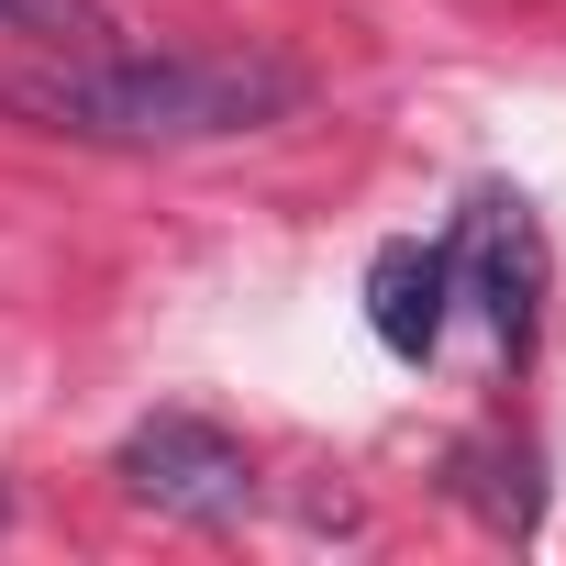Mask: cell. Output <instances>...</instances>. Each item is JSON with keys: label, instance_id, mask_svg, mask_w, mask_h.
<instances>
[{"label": "cell", "instance_id": "6da1fadb", "mask_svg": "<svg viewBox=\"0 0 566 566\" xmlns=\"http://www.w3.org/2000/svg\"><path fill=\"white\" fill-rule=\"evenodd\" d=\"M312 78L277 56H189V45H78L45 67L0 78V112L56 134V145H123V156H178V145H233L301 123Z\"/></svg>", "mask_w": 566, "mask_h": 566}, {"label": "cell", "instance_id": "7a4b0ae2", "mask_svg": "<svg viewBox=\"0 0 566 566\" xmlns=\"http://www.w3.org/2000/svg\"><path fill=\"white\" fill-rule=\"evenodd\" d=\"M112 478H123V500L156 511V522H233V511L255 500V455H244L222 422H200V411H145V422L112 444Z\"/></svg>", "mask_w": 566, "mask_h": 566}, {"label": "cell", "instance_id": "3957f363", "mask_svg": "<svg viewBox=\"0 0 566 566\" xmlns=\"http://www.w3.org/2000/svg\"><path fill=\"white\" fill-rule=\"evenodd\" d=\"M455 277H467V233L378 244V266H367V334H378L400 367H422V356L444 345V301H455Z\"/></svg>", "mask_w": 566, "mask_h": 566}, {"label": "cell", "instance_id": "277c9868", "mask_svg": "<svg viewBox=\"0 0 566 566\" xmlns=\"http://www.w3.org/2000/svg\"><path fill=\"white\" fill-rule=\"evenodd\" d=\"M0 34H34V45L78 56V45H112L123 12H112V0H0Z\"/></svg>", "mask_w": 566, "mask_h": 566}]
</instances>
